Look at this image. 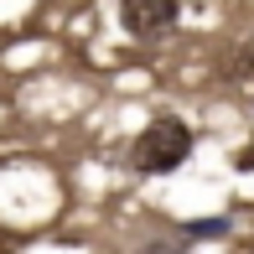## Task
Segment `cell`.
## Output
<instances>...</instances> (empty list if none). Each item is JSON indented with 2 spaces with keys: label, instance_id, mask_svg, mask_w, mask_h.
<instances>
[{
  "label": "cell",
  "instance_id": "3",
  "mask_svg": "<svg viewBox=\"0 0 254 254\" xmlns=\"http://www.w3.org/2000/svg\"><path fill=\"white\" fill-rule=\"evenodd\" d=\"M192 239H213V234H228V218H207V223H187Z\"/></svg>",
  "mask_w": 254,
  "mask_h": 254
},
{
  "label": "cell",
  "instance_id": "2",
  "mask_svg": "<svg viewBox=\"0 0 254 254\" xmlns=\"http://www.w3.org/2000/svg\"><path fill=\"white\" fill-rule=\"evenodd\" d=\"M182 16V0H120V21L130 37L140 42H156L161 31H171Z\"/></svg>",
  "mask_w": 254,
  "mask_h": 254
},
{
  "label": "cell",
  "instance_id": "1",
  "mask_svg": "<svg viewBox=\"0 0 254 254\" xmlns=\"http://www.w3.org/2000/svg\"><path fill=\"white\" fill-rule=\"evenodd\" d=\"M187 156H192V130L177 120V114L151 120L140 135H135V145H130V161H135L140 177H166V171H177Z\"/></svg>",
  "mask_w": 254,
  "mask_h": 254
}]
</instances>
